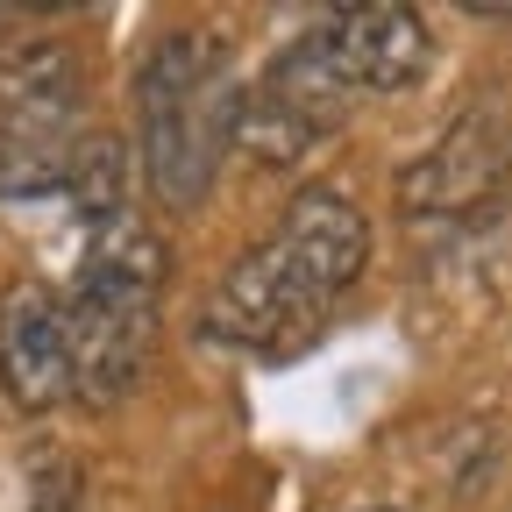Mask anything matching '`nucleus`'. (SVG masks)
Instances as JSON below:
<instances>
[{
  "label": "nucleus",
  "instance_id": "obj_1",
  "mask_svg": "<svg viewBox=\"0 0 512 512\" xmlns=\"http://www.w3.org/2000/svg\"><path fill=\"white\" fill-rule=\"evenodd\" d=\"M370 264V221L328 185L292 192L278 228L256 242L207 299V335L249 356H292L328 328L335 299Z\"/></svg>",
  "mask_w": 512,
  "mask_h": 512
},
{
  "label": "nucleus",
  "instance_id": "obj_2",
  "mask_svg": "<svg viewBox=\"0 0 512 512\" xmlns=\"http://www.w3.org/2000/svg\"><path fill=\"white\" fill-rule=\"evenodd\" d=\"M242 121V79L221 36L207 29H171L136 72V143L143 178L157 200L200 207L207 185L221 178Z\"/></svg>",
  "mask_w": 512,
  "mask_h": 512
},
{
  "label": "nucleus",
  "instance_id": "obj_3",
  "mask_svg": "<svg viewBox=\"0 0 512 512\" xmlns=\"http://www.w3.org/2000/svg\"><path fill=\"white\" fill-rule=\"evenodd\" d=\"M64 299V335H72V399L114 406L143 377L157 342V299H164V249L136 214H107L86 228V256Z\"/></svg>",
  "mask_w": 512,
  "mask_h": 512
},
{
  "label": "nucleus",
  "instance_id": "obj_4",
  "mask_svg": "<svg viewBox=\"0 0 512 512\" xmlns=\"http://www.w3.org/2000/svg\"><path fill=\"white\" fill-rule=\"evenodd\" d=\"M86 64L64 36L0 43V185L8 192H72L93 150Z\"/></svg>",
  "mask_w": 512,
  "mask_h": 512
},
{
  "label": "nucleus",
  "instance_id": "obj_5",
  "mask_svg": "<svg viewBox=\"0 0 512 512\" xmlns=\"http://www.w3.org/2000/svg\"><path fill=\"white\" fill-rule=\"evenodd\" d=\"M349 100H356V93L342 86V72L328 64L320 36L306 29L292 50H278V57L264 64V79L242 86L235 143H242L256 164H292V157H306V150L342 121Z\"/></svg>",
  "mask_w": 512,
  "mask_h": 512
},
{
  "label": "nucleus",
  "instance_id": "obj_6",
  "mask_svg": "<svg viewBox=\"0 0 512 512\" xmlns=\"http://www.w3.org/2000/svg\"><path fill=\"white\" fill-rule=\"evenodd\" d=\"M328 64L342 72L349 93H406L427 79L434 64V36L420 22V8L399 0H356V8H328L313 22Z\"/></svg>",
  "mask_w": 512,
  "mask_h": 512
},
{
  "label": "nucleus",
  "instance_id": "obj_7",
  "mask_svg": "<svg viewBox=\"0 0 512 512\" xmlns=\"http://www.w3.org/2000/svg\"><path fill=\"white\" fill-rule=\"evenodd\" d=\"M505 171H512V114L477 107V114H463V121L399 178V192H406L413 214H456V207L491 200V192L505 185Z\"/></svg>",
  "mask_w": 512,
  "mask_h": 512
},
{
  "label": "nucleus",
  "instance_id": "obj_8",
  "mask_svg": "<svg viewBox=\"0 0 512 512\" xmlns=\"http://www.w3.org/2000/svg\"><path fill=\"white\" fill-rule=\"evenodd\" d=\"M0 384L22 413H50L72 399V335H64L57 292L22 285L0 299Z\"/></svg>",
  "mask_w": 512,
  "mask_h": 512
},
{
  "label": "nucleus",
  "instance_id": "obj_9",
  "mask_svg": "<svg viewBox=\"0 0 512 512\" xmlns=\"http://www.w3.org/2000/svg\"><path fill=\"white\" fill-rule=\"evenodd\" d=\"M29 512H72V484H50V491H43Z\"/></svg>",
  "mask_w": 512,
  "mask_h": 512
},
{
  "label": "nucleus",
  "instance_id": "obj_10",
  "mask_svg": "<svg viewBox=\"0 0 512 512\" xmlns=\"http://www.w3.org/2000/svg\"><path fill=\"white\" fill-rule=\"evenodd\" d=\"M470 15H484V22H512V8H498V0H470Z\"/></svg>",
  "mask_w": 512,
  "mask_h": 512
}]
</instances>
